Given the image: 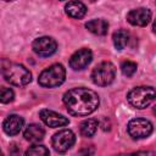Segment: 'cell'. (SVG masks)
Segmentation results:
<instances>
[{
    "instance_id": "cell-8",
    "label": "cell",
    "mask_w": 156,
    "mask_h": 156,
    "mask_svg": "<svg viewBox=\"0 0 156 156\" xmlns=\"http://www.w3.org/2000/svg\"><path fill=\"white\" fill-rule=\"evenodd\" d=\"M32 48L37 55H39L41 57H48L56 52L57 43L51 37H40L33 41Z\"/></svg>"
},
{
    "instance_id": "cell-1",
    "label": "cell",
    "mask_w": 156,
    "mask_h": 156,
    "mask_svg": "<svg viewBox=\"0 0 156 156\" xmlns=\"http://www.w3.org/2000/svg\"><path fill=\"white\" fill-rule=\"evenodd\" d=\"M63 104L73 116H88L99 106V95L88 88H73L63 94Z\"/></svg>"
},
{
    "instance_id": "cell-15",
    "label": "cell",
    "mask_w": 156,
    "mask_h": 156,
    "mask_svg": "<svg viewBox=\"0 0 156 156\" xmlns=\"http://www.w3.org/2000/svg\"><path fill=\"white\" fill-rule=\"evenodd\" d=\"M85 28L95 35H105L108 30V22L102 18L90 20L85 23Z\"/></svg>"
},
{
    "instance_id": "cell-6",
    "label": "cell",
    "mask_w": 156,
    "mask_h": 156,
    "mask_svg": "<svg viewBox=\"0 0 156 156\" xmlns=\"http://www.w3.org/2000/svg\"><path fill=\"white\" fill-rule=\"evenodd\" d=\"M152 123L145 118H134L128 123V133L133 139H144L152 133Z\"/></svg>"
},
{
    "instance_id": "cell-17",
    "label": "cell",
    "mask_w": 156,
    "mask_h": 156,
    "mask_svg": "<svg viewBox=\"0 0 156 156\" xmlns=\"http://www.w3.org/2000/svg\"><path fill=\"white\" fill-rule=\"evenodd\" d=\"M112 40H113V45L117 50H123L129 41V33L124 29H118L117 32L113 33Z\"/></svg>"
},
{
    "instance_id": "cell-23",
    "label": "cell",
    "mask_w": 156,
    "mask_h": 156,
    "mask_svg": "<svg viewBox=\"0 0 156 156\" xmlns=\"http://www.w3.org/2000/svg\"><path fill=\"white\" fill-rule=\"evenodd\" d=\"M1 154H2V152H1V150H0V155H1Z\"/></svg>"
},
{
    "instance_id": "cell-19",
    "label": "cell",
    "mask_w": 156,
    "mask_h": 156,
    "mask_svg": "<svg viewBox=\"0 0 156 156\" xmlns=\"http://www.w3.org/2000/svg\"><path fill=\"white\" fill-rule=\"evenodd\" d=\"M13 99H15V93L11 88L0 87V102L9 104V102L13 101Z\"/></svg>"
},
{
    "instance_id": "cell-16",
    "label": "cell",
    "mask_w": 156,
    "mask_h": 156,
    "mask_svg": "<svg viewBox=\"0 0 156 156\" xmlns=\"http://www.w3.org/2000/svg\"><path fill=\"white\" fill-rule=\"evenodd\" d=\"M98 127H99V122L94 118H88V119H84L82 123H80V134L83 136H87V138H90L93 136L96 130H98Z\"/></svg>"
},
{
    "instance_id": "cell-13",
    "label": "cell",
    "mask_w": 156,
    "mask_h": 156,
    "mask_svg": "<svg viewBox=\"0 0 156 156\" xmlns=\"http://www.w3.org/2000/svg\"><path fill=\"white\" fill-rule=\"evenodd\" d=\"M65 11L66 13L72 17V18H83L87 13V7L82 2V1H78V0H72V1H68L65 6Z\"/></svg>"
},
{
    "instance_id": "cell-11",
    "label": "cell",
    "mask_w": 156,
    "mask_h": 156,
    "mask_svg": "<svg viewBox=\"0 0 156 156\" xmlns=\"http://www.w3.org/2000/svg\"><path fill=\"white\" fill-rule=\"evenodd\" d=\"M151 16H152V13L149 9L139 7V9H134V10L128 12L127 21L133 26L145 27L151 21Z\"/></svg>"
},
{
    "instance_id": "cell-12",
    "label": "cell",
    "mask_w": 156,
    "mask_h": 156,
    "mask_svg": "<svg viewBox=\"0 0 156 156\" xmlns=\"http://www.w3.org/2000/svg\"><path fill=\"white\" fill-rule=\"evenodd\" d=\"M23 124H24V121H23V118L21 116L11 115L4 121L2 128H4V132L7 135H16V134H18L21 132Z\"/></svg>"
},
{
    "instance_id": "cell-20",
    "label": "cell",
    "mask_w": 156,
    "mask_h": 156,
    "mask_svg": "<svg viewBox=\"0 0 156 156\" xmlns=\"http://www.w3.org/2000/svg\"><path fill=\"white\" fill-rule=\"evenodd\" d=\"M26 155H34V156H46L49 155V149L44 145H33L26 151Z\"/></svg>"
},
{
    "instance_id": "cell-18",
    "label": "cell",
    "mask_w": 156,
    "mask_h": 156,
    "mask_svg": "<svg viewBox=\"0 0 156 156\" xmlns=\"http://www.w3.org/2000/svg\"><path fill=\"white\" fill-rule=\"evenodd\" d=\"M136 63L133 61H123L121 65V71L126 77H132L136 72Z\"/></svg>"
},
{
    "instance_id": "cell-21",
    "label": "cell",
    "mask_w": 156,
    "mask_h": 156,
    "mask_svg": "<svg viewBox=\"0 0 156 156\" xmlns=\"http://www.w3.org/2000/svg\"><path fill=\"white\" fill-rule=\"evenodd\" d=\"M4 1H13V0H4Z\"/></svg>"
},
{
    "instance_id": "cell-14",
    "label": "cell",
    "mask_w": 156,
    "mask_h": 156,
    "mask_svg": "<svg viewBox=\"0 0 156 156\" xmlns=\"http://www.w3.org/2000/svg\"><path fill=\"white\" fill-rule=\"evenodd\" d=\"M23 135H24V139L30 141V143H39V141H41L44 139L45 130H44V128L41 126L33 123V124H29L26 128Z\"/></svg>"
},
{
    "instance_id": "cell-10",
    "label": "cell",
    "mask_w": 156,
    "mask_h": 156,
    "mask_svg": "<svg viewBox=\"0 0 156 156\" xmlns=\"http://www.w3.org/2000/svg\"><path fill=\"white\" fill-rule=\"evenodd\" d=\"M91 60H93V54H91L90 49L83 48V49H79L78 51H76L71 56L69 66L74 71H80V69H84L91 62Z\"/></svg>"
},
{
    "instance_id": "cell-7",
    "label": "cell",
    "mask_w": 156,
    "mask_h": 156,
    "mask_svg": "<svg viewBox=\"0 0 156 156\" xmlns=\"http://www.w3.org/2000/svg\"><path fill=\"white\" fill-rule=\"evenodd\" d=\"M76 141V135L71 129H61L52 136V147L57 152H66L73 146Z\"/></svg>"
},
{
    "instance_id": "cell-4",
    "label": "cell",
    "mask_w": 156,
    "mask_h": 156,
    "mask_svg": "<svg viewBox=\"0 0 156 156\" xmlns=\"http://www.w3.org/2000/svg\"><path fill=\"white\" fill-rule=\"evenodd\" d=\"M128 102L135 108H145L155 100V89L152 87L133 88L127 95Z\"/></svg>"
},
{
    "instance_id": "cell-9",
    "label": "cell",
    "mask_w": 156,
    "mask_h": 156,
    "mask_svg": "<svg viewBox=\"0 0 156 156\" xmlns=\"http://www.w3.org/2000/svg\"><path fill=\"white\" fill-rule=\"evenodd\" d=\"M39 116H40L41 121L46 126H49L51 128L65 127V126H67L69 123V119L67 117H65V116H62V115H60V113H57V112H55L52 110H49V108L40 110Z\"/></svg>"
},
{
    "instance_id": "cell-2",
    "label": "cell",
    "mask_w": 156,
    "mask_h": 156,
    "mask_svg": "<svg viewBox=\"0 0 156 156\" xmlns=\"http://www.w3.org/2000/svg\"><path fill=\"white\" fill-rule=\"evenodd\" d=\"M0 73L6 82L16 87L27 85L32 80V73L29 69H27L23 65L11 62L5 58L0 60Z\"/></svg>"
},
{
    "instance_id": "cell-3",
    "label": "cell",
    "mask_w": 156,
    "mask_h": 156,
    "mask_svg": "<svg viewBox=\"0 0 156 156\" xmlns=\"http://www.w3.org/2000/svg\"><path fill=\"white\" fill-rule=\"evenodd\" d=\"M65 78H66L65 67L60 63H54L40 73L38 78V83L44 88H56L65 82Z\"/></svg>"
},
{
    "instance_id": "cell-5",
    "label": "cell",
    "mask_w": 156,
    "mask_h": 156,
    "mask_svg": "<svg viewBox=\"0 0 156 156\" xmlns=\"http://www.w3.org/2000/svg\"><path fill=\"white\" fill-rule=\"evenodd\" d=\"M115 77H116V67L110 61H104L99 63L91 72L93 83L100 87H106L111 84Z\"/></svg>"
},
{
    "instance_id": "cell-22",
    "label": "cell",
    "mask_w": 156,
    "mask_h": 156,
    "mask_svg": "<svg viewBox=\"0 0 156 156\" xmlns=\"http://www.w3.org/2000/svg\"><path fill=\"white\" fill-rule=\"evenodd\" d=\"M90 1H91V2H94V1H96V0H90Z\"/></svg>"
}]
</instances>
